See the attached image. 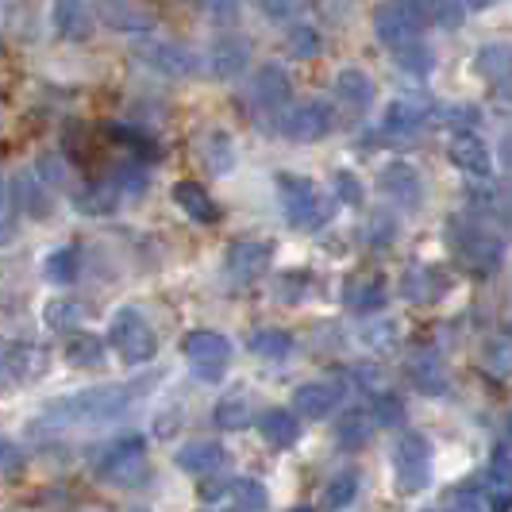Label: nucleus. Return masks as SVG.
Returning a JSON list of instances; mask_svg holds the SVG:
<instances>
[{
    "mask_svg": "<svg viewBox=\"0 0 512 512\" xmlns=\"http://www.w3.org/2000/svg\"><path fill=\"white\" fill-rule=\"evenodd\" d=\"M370 24H374L378 43L389 47V51H397V47H405V43H412V39H420V24H416V16H412L405 4H397V0H382V4H374Z\"/></svg>",
    "mask_w": 512,
    "mask_h": 512,
    "instance_id": "obj_9",
    "label": "nucleus"
},
{
    "mask_svg": "<svg viewBox=\"0 0 512 512\" xmlns=\"http://www.w3.org/2000/svg\"><path fill=\"white\" fill-rule=\"evenodd\" d=\"M51 24H54V31L66 39V43H85V39L93 35L97 16H93V8H89L85 0H54V4H51Z\"/></svg>",
    "mask_w": 512,
    "mask_h": 512,
    "instance_id": "obj_14",
    "label": "nucleus"
},
{
    "mask_svg": "<svg viewBox=\"0 0 512 512\" xmlns=\"http://www.w3.org/2000/svg\"><path fill=\"white\" fill-rule=\"evenodd\" d=\"M185 359L201 382H220L231 366V343L220 332H189L185 335Z\"/></svg>",
    "mask_w": 512,
    "mask_h": 512,
    "instance_id": "obj_5",
    "label": "nucleus"
},
{
    "mask_svg": "<svg viewBox=\"0 0 512 512\" xmlns=\"http://www.w3.org/2000/svg\"><path fill=\"white\" fill-rule=\"evenodd\" d=\"M258 8L266 20H293L305 8V0H258Z\"/></svg>",
    "mask_w": 512,
    "mask_h": 512,
    "instance_id": "obj_44",
    "label": "nucleus"
},
{
    "mask_svg": "<svg viewBox=\"0 0 512 512\" xmlns=\"http://www.w3.org/2000/svg\"><path fill=\"white\" fill-rule=\"evenodd\" d=\"M108 339H112V347L120 351V359L131 362V366L151 362L154 351H158L154 328L143 320L139 308H120V312H112V320H108Z\"/></svg>",
    "mask_w": 512,
    "mask_h": 512,
    "instance_id": "obj_3",
    "label": "nucleus"
},
{
    "mask_svg": "<svg viewBox=\"0 0 512 512\" xmlns=\"http://www.w3.org/2000/svg\"><path fill=\"white\" fill-rule=\"evenodd\" d=\"M278 197H282L285 220L297 231H316L328 220V201L316 189V181L301 178V174H278Z\"/></svg>",
    "mask_w": 512,
    "mask_h": 512,
    "instance_id": "obj_2",
    "label": "nucleus"
},
{
    "mask_svg": "<svg viewBox=\"0 0 512 512\" xmlns=\"http://www.w3.org/2000/svg\"><path fill=\"white\" fill-rule=\"evenodd\" d=\"M135 58H139L147 70L166 74V77H193L197 66H201V58L189 51V47H181L174 39H158V35H147V39L135 47Z\"/></svg>",
    "mask_w": 512,
    "mask_h": 512,
    "instance_id": "obj_7",
    "label": "nucleus"
},
{
    "mask_svg": "<svg viewBox=\"0 0 512 512\" xmlns=\"http://www.w3.org/2000/svg\"><path fill=\"white\" fill-rule=\"evenodd\" d=\"M120 189H116V181H93V185H85L81 193L74 197L77 212H85V216H108V212H116L120 205Z\"/></svg>",
    "mask_w": 512,
    "mask_h": 512,
    "instance_id": "obj_24",
    "label": "nucleus"
},
{
    "mask_svg": "<svg viewBox=\"0 0 512 512\" xmlns=\"http://www.w3.org/2000/svg\"><path fill=\"white\" fill-rule=\"evenodd\" d=\"M247 62H251V47L239 35H220L208 51V66L216 77H239L247 70Z\"/></svg>",
    "mask_w": 512,
    "mask_h": 512,
    "instance_id": "obj_16",
    "label": "nucleus"
},
{
    "mask_svg": "<svg viewBox=\"0 0 512 512\" xmlns=\"http://www.w3.org/2000/svg\"><path fill=\"white\" fill-rule=\"evenodd\" d=\"M205 501H224L228 512H262L266 509V489L251 478H239L224 489H205Z\"/></svg>",
    "mask_w": 512,
    "mask_h": 512,
    "instance_id": "obj_22",
    "label": "nucleus"
},
{
    "mask_svg": "<svg viewBox=\"0 0 512 512\" xmlns=\"http://www.w3.org/2000/svg\"><path fill=\"white\" fill-rule=\"evenodd\" d=\"M401 401H397V397H389V393H385V397H378V405H374V424H397V420H401Z\"/></svg>",
    "mask_w": 512,
    "mask_h": 512,
    "instance_id": "obj_47",
    "label": "nucleus"
},
{
    "mask_svg": "<svg viewBox=\"0 0 512 512\" xmlns=\"http://www.w3.org/2000/svg\"><path fill=\"white\" fill-rule=\"evenodd\" d=\"M443 120H447L451 128L470 131L478 120H482V112H478V108H470V104H455V108H443Z\"/></svg>",
    "mask_w": 512,
    "mask_h": 512,
    "instance_id": "obj_45",
    "label": "nucleus"
},
{
    "mask_svg": "<svg viewBox=\"0 0 512 512\" xmlns=\"http://www.w3.org/2000/svg\"><path fill=\"white\" fill-rule=\"evenodd\" d=\"M424 120H428V108L416 101H393L389 108H385V131L389 135H397V139H405V135H412V131L424 128Z\"/></svg>",
    "mask_w": 512,
    "mask_h": 512,
    "instance_id": "obj_25",
    "label": "nucleus"
},
{
    "mask_svg": "<svg viewBox=\"0 0 512 512\" xmlns=\"http://www.w3.org/2000/svg\"><path fill=\"white\" fill-rule=\"evenodd\" d=\"M401 289H405L409 301H436L439 293H443V278L432 266H412L409 274L401 278Z\"/></svg>",
    "mask_w": 512,
    "mask_h": 512,
    "instance_id": "obj_30",
    "label": "nucleus"
},
{
    "mask_svg": "<svg viewBox=\"0 0 512 512\" xmlns=\"http://www.w3.org/2000/svg\"><path fill=\"white\" fill-rule=\"evenodd\" d=\"M185 474H197V478H205V474H216L228 455H224V447L220 443H212V439H197V443H185L178 455H174Z\"/></svg>",
    "mask_w": 512,
    "mask_h": 512,
    "instance_id": "obj_21",
    "label": "nucleus"
},
{
    "mask_svg": "<svg viewBox=\"0 0 512 512\" xmlns=\"http://www.w3.org/2000/svg\"><path fill=\"white\" fill-rule=\"evenodd\" d=\"M447 158H451V166H459L462 174H470V178H489L493 174L489 147L474 131H455L451 135V147H447Z\"/></svg>",
    "mask_w": 512,
    "mask_h": 512,
    "instance_id": "obj_13",
    "label": "nucleus"
},
{
    "mask_svg": "<svg viewBox=\"0 0 512 512\" xmlns=\"http://www.w3.org/2000/svg\"><path fill=\"white\" fill-rule=\"evenodd\" d=\"M393 470H397V486L405 493H420V489L432 482V447L428 439L409 432V436L397 439L393 447Z\"/></svg>",
    "mask_w": 512,
    "mask_h": 512,
    "instance_id": "obj_6",
    "label": "nucleus"
},
{
    "mask_svg": "<svg viewBox=\"0 0 512 512\" xmlns=\"http://www.w3.org/2000/svg\"><path fill=\"white\" fill-rule=\"evenodd\" d=\"M97 474L112 486H139L147 482V455H143V436H120L104 447Z\"/></svg>",
    "mask_w": 512,
    "mask_h": 512,
    "instance_id": "obj_4",
    "label": "nucleus"
},
{
    "mask_svg": "<svg viewBox=\"0 0 512 512\" xmlns=\"http://www.w3.org/2000/svg\"><path fill=\"white\" fill-rule=\"evenodd\" d=\"M335 193H339L343 205H362V185H359V178L347 174V170L335 174Z\"/></svg>",
    "mask_w": 512,
    "mask_h": 512,
    "instance_id": "obj_46",
    "label": "nucleus"
},
{
    "mask_svg": "<svg viewBox=\"0 0 512 512\" xmlns=\"http://www.w3.org/2000/svg\"><path fill=\"white\" fill-rule=\"evenodd\" d=\"M355 493H359V470H339L324 489V509H347L355 501Z\"/></svg>",
    "mask_w": 512,
    "mask_h": 512,
    "instance_id": "obj_35",
    "label": "nucleus"
},
{
    "mask_svg": "<svg viewBox=\"0 0 512 512\" xmlns=\"http://www.w3.org/2000/svg\"><path fill=\"white\" fill-rule=\"evenodd\" d=\"M389 301V293H385V282L382 278H351L347 282V305L355 308V312H378V308Z\"/></svg>",
    "mask_w": 512,
    "mask_h": 512,
    "instance_id": "obj_26",
    "label": "nucleus"
},
{
    "mask_svg": "<svg viewBox=\"0 0 512 512\" xmlns=\"http://www.w3.org/2000/svg\"><path fill=\"white\" fill-rule=\"evenodd\" d=\"M270 258H274V247L270 243H262V239H243V243H231L228 251V278L231 282H255L266 274V266H270Z\"/></svg>",
    "mask_w": 512,
    "mask_h": 512,
    "instance_id": "obj_12",
    "label": "nucleus"
},
{
    "mask_svg": "<svg viewBox=\"0 0 512 512\" xmlns=\"http://www.w3.org/2000/svg\"><path fill=\"white\" fill-rule=\"evenodd\" d=\"M289 93H293V85H289V74H285L282 66H262L251 81V97H255L258 108H282L289 101Z\"/></svg>",
    "mask_w": 512,
    "mask_h": 512,
    "instance_id": "obj_23",
    "label": "nucleus"
},
{
    "mask_svg": "<svg viewBox=\"0 0 512 512\" xmlns=\"http://www.w3.org/2000/svg\"><path fill=\"white\" fill-rule=\"evenodd\" d=\"M258 428H262V439H266L270 447H289V443L297 439V432H301L297 412H289V409H270L262 416Z\"/></svg>",
    "mask_w": 512,
    "mask_h": 512,
    "instance_id": "obj_27",
    "label": "nucleus"
},
{
    "mask_svg": "<svg viewBox=\"0 0 512 512\" xmlns=\"http://www.w3.org/2000/svg\"><path fill=\"white\" fill-rule=\"evenodd\" d=\"M451 247H455L462 266L470 274H478V278L493 274L501 266V258H505L501 235H493L486 224H470V220H451Z\"/></svg>",
    "mask_w": 512,
    "mask_h": 512,
    "instance_id": "obj_1",
    "label": "nucleus"
},
{
    "mask_svg": "<svg viewBox=\"0 0 512 512\" xmlns=\"http://www.w3.org/2000/svg\"><path fill=\"white\" fill-rule=\"evenodd\" d=\"M474 74L505 85V74H509V43H486L482 51L474 54Z\"/></svg>",
    "mask_w": 512,
    "mask_h": 512,
    "instance_id": "obj_31",
    "label": "nucleus"
},
{
    "mask_svg": "<svg viewBox=\"0 0 512 512\" xmlns=\"http://www.w3.org/2000/svg\"><path fill=\"white\" fill-rule=\"evenodd\" d=\"M201 158L212 174H231L235 166V143L228 131H208V139L201 143Z\"/></svg>",
    "mask_w": 512,
    "mask_h": 512,
    "instance_id": "obj_29",
    "label": "nucleus"
},
{
    "mask_svg": "<svg viewBox=\"0 0 512 512\" xmlns=\"http://www.w3.org/2000/svg\"><path fill=\"white\" fill-rule=\"evenodd\" d=\"M397 335H401V328H397L393 320H382V324H366V328H362V343H366L370 351H389V347L397 343Z\"/></svg>",
    "mask_w": 512,
    "mask_h": 512,
    "instance_id": "obj_40",
    "label": "nucleus"
},
{
    "mask_svg": "<svg viewBox=\"0 0 512 512\" xmlns=\"http://www.w3.org/2000/svg\"><path fill=\"white\" fill-rule=\"evenodd\" d=\"M0 378H8V347L0 343Z\"/></svg>",
    "mask_w": 512,
    "mask_h": 512,
    "instance_id": "obj_54",
    "label": "nucleus"
},
{
    "mask_svg": "<svg viewBox=\"0 0 512 512\" xmlns=\"http://www.w3.org/2000/svg\"><path fill=\"white\" fill-rule=\"evenodd\" d=\"M66 359L74 362V366H101V339L97 335H74L70 347H66Z\"/></svg>",
    "mask_w": 512,
    "mask_h": 512,
    "instance_id": "obj_37",
    "label": "nucleus"
},
{
    "mask_svg": "<svg viewBox=\"0 0 512 512\" xmlns=\"http://www.w3.org/2000/svg\"><path fill=\"white\" fill-rule=\"evenodd\" d=\"M108 139L120 143V147H128V151H135V158H154V154H158V147L151 143V135H143V131H135V128H124V124H112V128H108Z\"/></svg>",
    "mask_w": 512,
    "mask_h": 512,
    "instance_id": "obj_36",
    "label": "nucleus"
},
{
    "mask_svg": "<svg viewBox=\"0 0 512 512\" xmlns=\"http://www.w3.org/2000/svg\"><path fill=\"white\" fill-rule=\"evenodd\" d=\"M170 197H174V205H178L189 220H197V224H216V220H220L216 201L208 197V189L197 185V181H178V185L170 189Z\"/></svg>",
    "mask_w": 512,
    "mask_h": 512,
    "instance_id": "obj_20",
    "label": "nucleus"
},
{
    "mask_svg": "<svg viewBox=\"0 0 512 512\" xmlns=\"http://www.w3.org/2000/svg\"><path fill=\"white\" fill-rule=\"evenodd\" d=\"M247 424H251V397L231 393V397H224V401L216 405V428H224V432H243Z\"/></svg>",
    "mask_w": 512,
    "mask_h": 512,
    "instance_id": "obj_33",
    "label": "nucleus"
},
{
    "mask_svg": "<svg viewBox=\"0 0 512 512\" xmlns=\"http://www.w3.org/2000/svg\"><path fill=\"white\" fill-rule=\"evenodd\" d=\"M393 54H397V66L409 77H416V81H424V77L436 70V51H432L424 39H412V43L397 47Z\"/></svg>",
    "mask_w": 512,
    "mask_h": 512,
    "instance_id": "obj_28",
    "label": "nucleus"
},
{
    "mask_svg": "<svg viewBox=\"0 0 512 512\" xmlns=\"http://www.w3.org/2000/svg\"><path fill=\"white\" fill-rule=\"evenodd\" d=\"M374 93H378V85H374V77L366 74L362 66H343L339 74H335V97L347 104V108H370L374 104Z\"/></svg>",
    "mask_w": 512,
    "mask_h": 512,
    "instance_id": "obj_19",
    "label": "nucleus"
},
{
    "mask_svg": "<svg viewBox=\"0 0 512 512\" xmlns=\"http://www.w3.org/2000/svg\"><path fill=\"white\" fill-rule=\"evenodd\" d=\"M486 366H493L497 374H505V366H509V343L505 339H493L486 347Z\"/></svg>",
    "mask_w": 512,
    "mask_h": 512,
    "instance_id": "obj_49",
    "label": "nucleus"
},
{
    "mask_svg": "<svg viewBox=\"0 0 512 512\" xmlns=\"http://www.w3.org/2000/svg\"><path fill=\"white\" fill-rule=\"evenodd\" d=\"M489 486L509 489V443H505V439L493 447V459H489Z\"/></svg>",
    "mask_w": 512,
    "mask_h": 512,
    "instance_id": "obj_43",
    "label": "nucleus"
},
{
    "mask_svg": "<svg viewBox=\"0 0 512 512\" xmlns=\"http://www.w3.org/2000/svg\"><path fill=\"white\" fill-rule=\"evenodd\" d=\"M20 462H24V455L16 451V443H8V439H0V478H8V474H16V470H20Z\"/></svg>",
    "mask_w": 512,
    "mask_h": 512,
    "instance_id": "obj_48",
    "label": "nucleus"
},
{
    "mask_svg": "<svg viewBox=\"0 0 512 512\" xmlns=\"http://www.w3.org/2000/svg\"><path fill=\"white\" fill-rule=\"evenodd\" d=\"M378 185H382L385 197L401 208H420V201H424V181H420L416 166H409V162H389V166H382Z\"/></svg>",
    "mask_w": 512,
    "mask_h": 512,
    "instance_id": "obj_11",
    "label": "nucleus"
},
{
    "mask_svg": "<svg viewBox=\"0 0 512 512\" xmlns=\"http://www.w3.org/2000/svg\"><path fill=\"white\" fill-rule=\"evenodd\" d=\"M370 432H374V420H370V412H362V409L343 412V416L335 420V436H339L343 447H362Z\"/></svg>",
    "mask_w": 512,
    "mask_h": 512,
    "instance_id": "obj_34",
    "label": "nucleus"
},
{
    "mask_svg": "<svg viewBox=\"0 0 512 512\" xmlns=\"http://www.w3.org/2000/svg\"><path fill=\"white\" fill-rule=\"evenodd\" d=\"M393 235H397V224H389V220H385V212H378V216H374V231H370V239H374V243H385V239H393Z\"/></svg>",
    "mask_w": 512,
    "mask_h": 512,
    "instance_id": "obj_51",
    "label": "nucleus"
},
{
    "mask_svg": "<svg viewBox=\"0 0 512 512\" xmlns=\"http://www.w3.org/2000/svg\"><path fill=\"white\" fill-rule=\"evenodd\" d=\"M143 385H135V389H124V385H108V389H89V393H81V397H70V401H62V409H74V420H112V416H120V412H128L131 397L139 393Z\"/></svg>",
    "mask_w": 512,
    "mask_h": 512,
    "instance_id": "obj_8",
    "label": "nucleus"
},
{
    "mask_svg": "<svg viewBox=\"0 0 512 512\" xmlns=\"http://www.w3.org/2000/svg\"><path fill=\"white\" fill-rule=\"evenodd\" d=\"M339 401H343V385L308 382L293 393V412H301V416H308V420H320V416H328Z\"/></svg>",
    "mask_w": 512,
    "mask_h": 512,
    "instance_id": "obj_17",
    "label": "nucleus"
},
{
    "mask_svg": "<svg viewBox=\"0 0 512 512\" xmlns=\"http://www.w3.org/2000/svg\"><path fill=\"white\" fill-rule=\"evenodd\" d=\"M293 512H312V509H308V505H301V509H293Z\"/></svg>",
    "mask_w": 512,
    "mask_h": 512,
    "instance_id": "obj_55",
    "label": "nucleus"
},
{
    "mask_svg": "<svg viewBox=\"0 0 512 512\" xmlns=\"http://www.w3.org/2000/svg\"><path fill=\"white\" fill-rule=\"evenodd\" d=\"M409 382L424 397H443L447 393V366H443L436 351H416L409 359Z\"/></svg>",
    "mask_w": 512,
    "mask_h": 512,
    "instance_id": "obj_18",
    "label": "nucleus"
},
{
    "mask_svg": "<svg viewBox=\"0 0 512 512\" xmlns=\"http://www.w3.org/2000/svg\"><path fill=\"white\" fill-rule=\"evenodd\" d=\"M455 512H486V497H478V493L462 489L459 497H455Z\"/></svg>",
    "mask_w": 512,
    "mask_h": 512,
    "instance_id": "obj_50",
    "label": "nucleus"
},
{
    "mask_svg": "<svg viewBox=\"0 0 512 512\" xmlns=\"http://www.w3.org/2000/svg\"><path fill=\"white\" fill-rule=\"evenodd\" d=\"M432 20L447 31H455L466 20V0H432Z\"/></svg>",
    "mask_w": 512,
    "mask_h": 512,
    "instance_id": "obj_41",
    "label": "nucleus"
},
{
    "mask_svg": "<svg viewBox=\"0 0 512 512\" xmlns=\"http://www.w3.org/2000/svg\"><path fill=\"white\" fill-rule=\"evenodd\" d=\"M251 351L266 362H282V359H289V351H293V335L278 332V328H262V332L251 335Z\"/></svg>",
    "mask_w": 512,
    "mask_h": 512,
    "instance_id": "obj_32",
    "label": "nucleus"
},
{
    "mask_svg": "<svg viewBox=\"0 0 512 512\" xmlns=\"http://www.w3.org/2000/svg\"><path fill=\"white\" fill-rule=\"evenodd\" d=\"M493 4H501V0H466V8H474V12H486Z\"/></svg>",
    "mask_w": 512,
    "mask_h": 512,
    "instance_id": "obj_53",
    "label": "nucleus"
},
{
    "mask_svg": "<svg viewBox=\"0 0 512 512\" xmlns=\"http://www.w3.org/2000/svg\"><path fill=\"white\" fill-rule=\"evenodd\" d=\"M335 124V112L332 104L324 101H305L297 104V108H289L282 116V135L285 139H293V143H316V139H324Z\"/></svg>",
    "mask_w": 512,
    "mask_h": 512,
    "instance_id": "obj_10",
    "label": "nucleus"
},
{
    "mask_svg": "<svg viewBox=\"0 0 512 512\" xmlns=\"http://www.w3.org/2000/svg\"><path fill=\"white\" fill-rule=\"evenodd\" d=\"M47 278L58 285H70L77 278V251L74 247H62L47 258Z\"/></svg>",
    "mask_w": 512,
    "mask_h": 512,
    "instance_id": "obj_39",
    "label": "nucleus"
},
{
    "mask_svg": "<svg viewBox=\"0 0 512 512\" xmlns=\"http://www.w3.org/2000/svg\"><path fill=\"white\" fill-rule=\"evenodd\" d=\"M289 51L301 54V58L320 54V31H316V27H293V31H289Z\"/></svg>",
    "mask_w": 512,
    "mask_h": 512,
    "instance_id": "obj_42",
    "label": "nucleus"
},
{
    "mask_svg": "<svg viewBox=\"0 0 512 512\" xmlns=\"http://www.w3.org/2000/svg\"><path fill=\"white\" fill-rule=\"evenodd\" d=\"M397 4H405L412 16H416V24H424V20H432V0H397Z\"/></svg>",
    "mask_w": 512,
    "mask_h": 512,
    "instance_id": "obj_52",
    "label": "nucleus"
},
{
    "mask_svg": "<svg viewBox=\"0 0 512 512\" xmlns=\"http://www.w3.org/2000/svg\"><path fill=\"white\" fill-rule=\"evenodd\" d=\"M81 320H85V308L77 305V301H51L47 305V328H54V332L77 328Z\"/></svg>",
    "mask_w": 512,
    "mask_h": 512,
    "instance_id": "obj_38",
    "label": "nucleus"
},
{
    "mask_svg": "<svg viewBox=\"0 0 512 512\" xmlns=\"http://www.w3.org/2000/svg\"><path fill=\"white\" fill-rule=\"evenodd\" d=\"M97 20L124 35H151L154 20L135 0H97Z\"/></svg>",
    "mask_w": 512,
    "mask_h": 512,
    "instance_id": "obj_15",
    "label": "nucleus"
}]
</instances>
